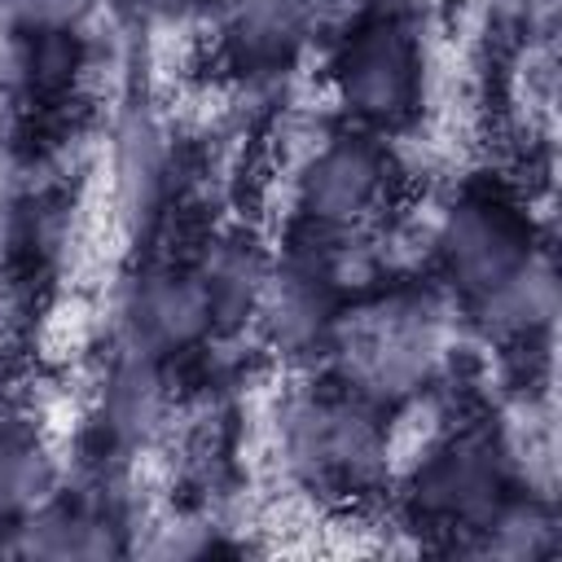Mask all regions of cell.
<instances>
[{"mask_svg": "<svg viewBox=\"0 0 562 562\" xmlns=\"http://www.w3.org/2000/svg\"><path fill=\"white\" fill-rule=\"evenodd\" d=\"M277 448L285 474L325 501H360L386 470L382 404L334 382H312L285 400L277 417Z\"/></svg>", "mask_w": 562, "mask_h": 562, "instance_id": "cell-1", "label": "cell"}, {"mask_svg": "<svg viewBox=\"0 0 562 562\" xmlns=\"http://www.w3.org/2000/svg\"><path fill=\"white\" fill-rule=\"evenodd\" d=\"M329 356L360 395L391 404L422 391L443 360V307L430 290L391 285L342 307Z\"/></svg>", "mask_w": 562, "mask_h": 562, "instance_id": "cell-2", "label": "cell"}, {"mask_svg": "<svg viewBox=\"0 0 562 562\" xmlns=\"http://www.w3.org/2000/svg\"><path fill=\"white\" fill-rule=\"evenodd\" d=\"M329 88L351 127L386 132L422 110L426 53L408 18L364 13L329 53Z\"/></svg>", "mask_w": 562, "mask_h": 562, "instance_id": "cell-3", "label": "cell"}, {"mask_svg": "<svg viewBox=\"0 0 562 562\" xmlns=\"http://www.w3.org/2000/svg\"><path fill=\"white\" fill-rule=\"evenodd\" d=\"M435 255L443 281L457 299L470 303V312H479L544 259L531 215L492 189H470L439 215Z\"/></svg>", "mask_w": 562, "mask_h": 562, "instance_id": "cell-4", "label": "cell"}, {"mask_svg": "<svg viewBox=\"0 0 562 562\" xmlns=\"http://www.w3.org/2000/svg\"><path fill=\"white\" fill-rule=\"evenodd\" d=\"M395 184L391 149L378 132L342 127L329 132L294 171V206L303 228L312 233H364L386 202Z\"/></svg>", "mask_w": 562, "mask_h": 562, "instance_id": "cell-5", "label": "cell"}, {"mask_svg": "<svg viewBox=\"0 0 562 562\" xmlns=\"http://www.w3.org/2000/svg\"><path fill=\"white\" fill-rule=\"evenodd\" d=\"M509 496V457L483 430H452L435 439L408 474L413 514L439 531L479 536Z\"/></svg>", "mask_w": 562, "mask_h": 562, "instance_id": "cell-6", "label": "cell"}, {"mask_svg": "<svg viewBox=\"0 0 562 562\" xmlns=\"http://www.w3.org/2000/svg\"><path fill=\"white\" fill-rule=\"evenodd\" d=\"M123 329L132 338V351L149 360L198 347L206 334H215V307L202 268L189 263L145 268L123 299Z\"/></svg>", "mask_w": 562, "mask_h": 562, "instance_id": "cell-7", "label": "cell"}, {"mask_svg": "<svg viewBox=\"0 0 562 562\" xmlns=\"http://www.w3.org/2000/svg\"><path fill=\"white\" fill-rule=\"evenodd\" d=\"M48 487V457L40 448V435L13 417L0 413V522H22L31 509H40Z\"/></svg>", "mask_w": 562, "mask_h": 562, "instance_id": "cell-8", "label": "cell"}, {"mask_svg": "<svg viewBox=\"0 0 562 562\" xmlns=\"http://www.w3.org/2000/svg\"><path fill=\"white\" fill-rule=\"evenodd\" d=\"M228 35L250 57H285L307 31V0H228Z\"/></svg>", "mask_w": 562, "mask_h": 562, "instance_id": "cell-9", "label": "cell"}, {"mask_svg": "<svg viewBox=\"0 0 562 562\" xmlns=\"http://www.w3.org/2000/svg\"><path fill=\"white\" fill-rule=\"evenodd\" d=\"M26 536V549L31 553H48V558H92V553H114L119 540L101 514H88V509H31L18 527Z\"/></svg>", "mask_w": 562, "mask_h": 562, "instance_id": "cell-10", "label": "cell"}, {"mask_svg": "<svg viewBox=\"0 0 562 562\" xmlns=\"http://www.w3.org/2000/svg\"><path fill=\"white\" fill-rule=\"evenodd\" d=\"M97 0H0V22L26 35H79Z\"/></svg>", "mask_w": 562, "mask_h": 562, "instance_id": "cell-11", "label": "cell"}]
</instances>
